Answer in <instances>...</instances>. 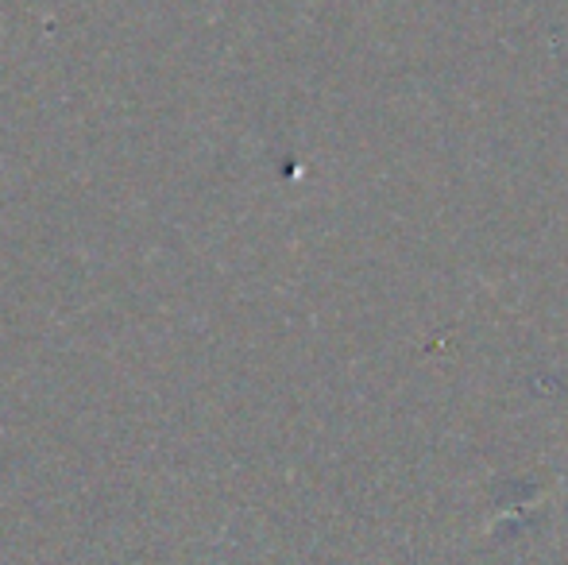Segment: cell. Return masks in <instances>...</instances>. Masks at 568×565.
<instances>
[]
</instances>
